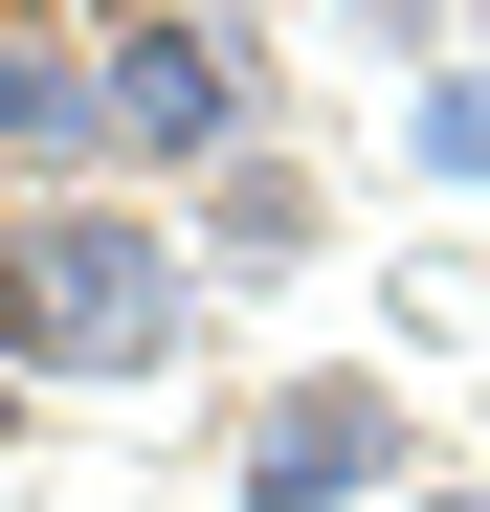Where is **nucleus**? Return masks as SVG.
<instances>
[{"mask_svg":"<svg viewBox=\"0 0 490 512\" xmlns=\"http://www.w3.org/2000/svg\"><path fill=\"white\" fill-rule=\"evenodd\" d=\"M357 490H401V401L379 379H290L245 423V512H357Z\"/></svg>","mask_w":490,"mask_h":512,"instance_id":"7ed1b4c3","label":"nucleus"},{"mask_svg":"<svg viewBox=\"0 0 490 512\" xmlns=\"http://www.w3.org/2000/svg\"><path fill=\"white\" fill-rule=\"evenodd\" d=\"M0 357H45V379L179 357V245L112 201H0Z\"/></svg>","mask_w":490,"mask_h":512,"instance_id":"f257e3e1","label":"nucleus"},{"mask_svg":"<svg viewBox=\"0 0 490 512\" xmlns=\"http://www.w3.org/2000/svg\"><path fill=\"white\" fill-rule=\"evenodd\" d=\"M0 156H90V45L0 23Z\"/></svg>","mask_w":490,"mask_h":512,"instance_id":"39448f33","label":"nucleus"},{"mask_svg":"<svg viewBox=\"0 0 490 512\" xmlns=\"http://www.w3.org/2000/svg\"><path fill=\"white\" fill-rule=\"evenodd\" d=\"M245 156V23H112L90 45V179H223Z\"/></svg>","mask_w":490,"mask_h":512,"instance_id":"f03ea898","label":"nucleus"},{"mask_svg":"<svg viewBox=\"0 0 490 512\" xmlns=\"http://www.w3.org/2000/svg\"><path fill=\"white\" fill-rule=\"evenodd\" d=\"M424 179L490 201V67H424Z\"/></svg>","mask_w":490,"mask_h":512,"instance_id":"423d86ee","label":"nucleus"},{"mask_svg":"<svg viewBox=\"0 0 490 512\" xmlns=\"http://www.w3.org/2000/svg\"><path fill=\"white\" fill-rule=\"evenodd\" d=\"M201 245H223L245 290H268V268H312L335 223H312V179H290V156H223V179H201Z\"/></svg>","mask_w":490,"mask_h":512,"instance_id":"20e7f679","label":"nucleus"}]
</instances>
